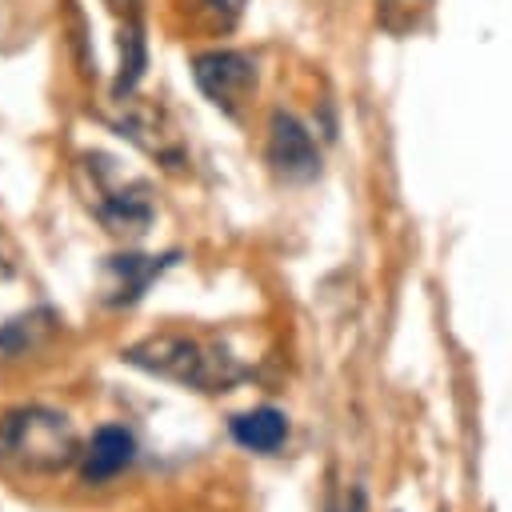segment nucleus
I'll return each mask as SVG.
<instances>
[{
    "instance_id": "obj_4",
    "label": "nucleus",
    "mask_w": 512,
    "mask_h": 512,
    "mask_svg": "<svg viewBox=\"0 0 512 512\" xmlns=\"http://www.w3.org/2000/svg\"><path fill=\"white\" fill-rule=\"evenodd\" d=\"M192 80L196 88L228 116H236V108L248 100V92L256 88V68L244 52H228V48H212L192 56Z\"/></svg>"
},
{
    "instance_id": "obj_7",
    "label": "nucleus",
    "mask_w": 512,
    "mask_h": 512,
    "mask_svg": "<svg viewBox=\"0 0 512 512\" xmlns=\"http://www.w3.org/2000/svg\"><path fill=\"white\" fill-rule=\"evenodd\" d=\"M176 260V252L168 256H140V252H120V256H108L100 276H104V304L112 308H124V304H136L148 284Z\"/></svg>"
},
{
    "instance_id": "obj_10",
    "label": "nucleus",
    "mask_w": 512,
    "mask_h": 512,
    "mask_svg": "<svg viewBox=\"0 0 512 512\" xmlns=\"http://www.w3.org/2000/svg\"><path fill=\"white\" fill-rule=\"evenodd\" d=\"M52 328V312H20L0 320V364L24 356L28 348H36Z\"/></svg>"
},
{
    "instance_id": "obj_11",
    "label": "nucleus",
    "mask_w": 512,
    "mask_h": 512,
    "mask_svg": "<svg viewBox=\"0 0 512 512\" xmlns=\"http://www.w3.org/2000/svg\"><path fill=\"white\" fill-rule=\"evenodd\" d=\"M108 8H112V16H116L120 24L140 20V0H108Z\"/></svg>"
},
{
    "instance_id": "obj_5",
    "label": "nucleus",
    "mask_w": 512,
    "mask_h": 512,
    "mask_svg": "<svg viewBox=\"0 0 512 512\" xmlns=\"http://www.w3.org/2000/svg\"><path fill=\"white\" fill-rule=\"evenodd\" d=\"M268 164L284 180H296V184H304L320 172V152L312 144V132L284 108H276L268 120Z\"/></svg>"
},
{
    "instance_id": "obj_8",
    "label": "nucleus",
    "mask_w": 512,
    "mask_h": 512,
    "mask_svg": "<svg viewBox=\"0 0 512 512\" xmlns=\"http://www.w3.org/2000/svg\"><path fill=\"white\" fill-rule=\"evenodd\" d=\"M132 460H136V436L124 424H100L80 452V476L88 484H104L120 476Z\"/></svg>"
},
{
    "instance_id": "obj_2",
    "label": "nucleus",
    "mask_w": 512,
    "mask_h": 512,
    "mask_svg": "<svg viewBox=\"0 0 512 512\" xmlns=\"http://www.w3.org/2000/svg\"><path fill=\"white\" fill-rule=\"evenodd\" d=\"M124 364H132V368H140L148 376L172 380V384L200 388V392H220V388H228L232 380L244 376L228 356H216L200 340L172 336V332L148 336V340L124 348Z\"/></svg>"
},
{
    "instance_id": "obj_12",
    "label": "nucleus",
    "mask_w": 512,
    "mask_h": 512,
    "mask_svg": "<svg viewBox=\"0 0 512 512\" xmlns=\"http://www.w3.org/2000/svg\"><path fill=\"white\" fill-rule=\"evenodd\" d=\"M204 4H208L212 12H220V16H228V20L240 16V8H244V0H204Z\"/></svg>"
},
{
    "instance_id": "obj_13",
    "label": "nucleus",
    "mask_w": 512,
    "mask_h": 512,
    "mask_svg": "<svg viewBox=\"0 0 512 512\" xmlns=\"http://www.w3.org/2000/svg\"><path fill=\"white\" fill-rule=\"evenodd\" d=\"M0 276H12V256H8V240L0 236Z\"/></svg>"
},
{
    "instance_id": "obj_3",
    "label": "nucleus",
    "mask_w": 512,
    "mask_h": 512,
    "mask_svg": "<svg viewBox=\"0 0 512 512\" xmlns=\"http://www.w3.org/2000/svg\"><path fill=\"white\" fill-rule=\"evenodd\" d=\"M80 176H88V208L96 212V220L112 232V236H144L156 204L148 184L140 180H124L116 160L104 152H88L80 156Z\"/></svg>"
},
{
    "instance_id": "obj_9",
    "label": "nucleus",
    "mask_w": 512,
    "mask_h": 512,
    "mask_svg": "<svg viewBox=\"0 0 512 512\" xmlns=\"http://www.w3.org/2000/svg\"><path fill=\"white\" fill-rule=\"evenodd\" d=\"M232 440L248 452H260V456H272L284 440H288V416L272 404H260V408H248L240 416H232Z\"/></svg>"
},
{
    "instance_id": "obj_6",
    "label": "nucleus",
    "mask_w": 512,
    "mask_h": 512,
    "mask_svg": "<svg viewBox=\"0 0 512 512\" xmlns=\"http://www.w3.org/2000/svg\"><path fill=\"white\" fill-rule=\"evenodd\" d=\"M116 104H124V112L112 120L120 136H128L132 144H140L148 156H156V160L168 164V168H180V164H184V148H180V140H176L168 116H164L156 104H140V100H132V96H124V100H116Z\"/></svg>"
},
{
    "instance_id": "obj_1",
    "label": "nucleus",
    "mask_w": 512,
    "mask_h": 512,
    "mask_svg": "<svg viewBox=\"0 0 512 512\" xmlns=\"http://www.w3.org/2000/svg\"><path fill=\"white\" fill-rule=\"evenodd\" d=\"M80 460V436L56 408L28 404L0 420V468L12 476H56Z\"/></svg>"
}]
</instances>
